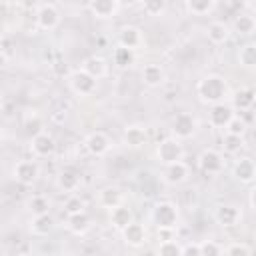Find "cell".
<instances>
[{"mask_svg": "<svg viewBox=\"0 0 256 256\" xmlns=\"http://www.w3.org/2000/svg\"><path fill=\"white\" fill-rule=\"evenodd\" d=\"M82 70L84 72H88L92 78H96V80H100V78H104L106 74H108V64H106V60L102 58V56H88L84 62H82Z\"/></svg>", "mask_w": 256, "mask_h": 256, "instance_id": "7402d4cb", "label": "cell"}, {"mask_svg": "<svg viewBox=\"0 0 256 256\" xmlns=\"http://www.w3.org/2000/svg\"><path fill=\"white\" fill-rule=\"evenodd\" d=\"M248 202H250V206L256 210V186L250 188V192H248Z\"/></svg>", "mask_w": 256, "mask_h": 256, "instance_id": "7bdbcfd3", "label": "cell"}, {"mask_svg": "<svg viewBox=\"0 0 256 256\" xmlns=\"http://www.w3.org/2000/svg\"><path fill=\"white\" fill-rule=\"evenodd\" d=\"M30 148L38 158H48L56 152V140L50 132H42L30 140Z\"/></svg>", "mask_w": 256, "mask_h": 256, "instance_id": "8fae6325", "label": "cell"}, {"mask_svg": "<svg viewBox=\"0 0 256 256\" xmlns=\"http://www.w3.org/2000/svg\"><path fill=\"white\" fill-rule=\"evenodd\" d=\"M226 256H252V250L242 242H234L226 248Z\"/></svg>", "mask_w": 256, "mask_h": 256, "instance_id": "ab89813d", "label": "cell"}, {"mask_svg": "<svg viewBox=\"0 0 256 256\" xmlns=\"http://www.w3.org/2000/svg\"><path fill=\"white\" fill-rule=\"evenodd\" d=\"M238 62L248 70L256 68V44H244L238 52Z\"/></svg>", "mask_w": 256, "mask_h": 256, "instance_id": "1f68e13d", "label": "cell"}, {"mask_svg": "<svg viewBox=\"0 0 256 256\" xmlns=\"http://www.w3.org/2000/svg\"><path fill=\"white\" fill-rule=\"evenodd\" d=\"M196 94H198V100L202 104L214 106V104H220V102L226 100V96L230 94V88H228V82H226L224 76H220V74H208V76H204L198 82Z\"/></svg>", "mask_w": 256, "mask_h": 256, "instance_id": "6da1fadb", "label": "cell"}, {"mask_svg": "<svg viewBox=\"0 0 256 256\" xmlns=\"http://www.w3.org/2000/svg\"><path fill=\"white\" fill-rule=\"evenodd\" d=\"M92 226V220L86 212H80V214H72V216H66V228L76 234V236H84Z\"/></svg>", "mask_w": 256, "mask_h": 256, "instance_id": "cb8c5ba5", "label": "cell"}, {"mask_svg": "<svg viewBox=\"0 0 256 256\" xmlns=\"http://www.w3.org/2000/svg\"><path fill=\"white\" fill-rule=\"evenodd\" d=\"M170 130H172V136H174V138H178V140H188V138H192V136L196 134V130H198V120H196V116H192L190 112H180V114L174 116Z\"/></svg>", "mask_w": 256, "mask_h": 256, "instance_id": "277c9868", "label": "cell"}, {"mask_svg": "<svg viewBox=\"0 0 256 256\" xmlns=\"http://www.w3.org/2000/svg\"><path fill=\"white\" fill-rule=\"evenodd\" d=\"M54 226H56V220L50 212L42 214V216H32V220H30V232L36 236H48L54 230Z\"/></svg>", "mask_w": 256, "mask_h": 256, "instance_id": "603a6c76", "label": "cell"}, {"mask_svg": "<svg viewBox=\"0 0 256 256\" xmlns=\"http://www.w3.org/2000/svg\"><path fill=\"white\" fill-rule=\"evenodd\" d=\"M122 200H124L122 190L116 188V186H106V188H102L98 192V204L102 208H106V210H114L116 206L122 204Z\"/></svg>", "mask_w": 256, "mask_h": 256, "instance_id": "44dd1931", "label": "cell"}, {"mask_svg": "<svg viewBox=\"0 0 256 256\" xmlns=\"http://www.w3.org/2000/svg\"><path fill=\"white\" fill-rule=\"evenodd\" d=\"M234 118V108L232 104H226V102H220V104H214L210 106V112H208V122L210 126L214 128H224L230 124V120Z\"/></svg>", "mask_w": 256, "mask_h": 256, "instance_id": "9c48e42d", "label": "cell"}, {"mask_svg": "<svg viewBox=\"0 0 256 256\" xmlns=\"http://www.w3.org/2000/svg\"><path fill=\"white\" fill-rule=\"evenodd\" d=\"M36 26L40 30H54L60 24V10L54 4H38L36 6Z\"/></svg>", "mask_w": 256, "mask_h": 256, "instance_id": "8992f818", "label": "cell"}, {"mask_svg": "<svg viewBox=\"0 0 256 256\" xmlns=\"http://www.w3.org/2000/svg\"><path fill=\"white\" fill-rule=\"evenodd\" d=\"M200 252H202V256H222V248H220V244L214 242V240H204V242H200Z\"/></svg>", "mask_w": 256, "mask_h": 256, "instance_id": "f35d334b", "label": "cell"}, {"mask_svg": "<svg viewBox=\"0 0 256 256\" xmlns=\"http://www.w3.org/2000/svg\"><path fill=\"white\" fill-rule=\"evenodd\" d=\"M146 238H148V232H146V228H144V224H140V222H132V224H128L124 230H122V240H124V244H128L130 248H140L144 242H146Z\"/></svg>", "mask_w": 256, "mask_h": 256, "instance_id": "9a60e30c", "label": "cell"}, {"mask_svg": "<svg viewBox=\"0 0 256 256\" xmlns=\"http://www.w3.org/2000/svg\"><path fill=\"white\" fill-rule=\"evenodd\" d=\"M182 256H202V252H200V244L190 242V244L182 246Z\"/></svg>", "mask_w": 256, "mask_h": 256, "instance_id": "60d3db41", "label": "cell"}, {"mask_svg": "<svg viewBox=\"0 0 256 256\" xmlns=\"http://www.w3.org/2000/svg\"><path fill=\"white\" fill-rule=\"evenodd\" d=\"M28 210L32 216H42V214H48L50 212V200L42 194H34L30 200H28Z\"/></svg>", "mask_w": 256, "mask_h": 256, "instance_id": "4dcf8cb0", "label": "cell"}, {"mask_svg": "<svg viewBox=\"0 0 256 256\" xmlns=\"http://www.w3.org/2000/svg\"><path fill=\"white\" fill-rule=\"evenodd\" d=\"M232 26H234V32H238L240 36H250L256 30V18L250 14H236Z\"/></svg>", "mask_w": 256, "mask_h": 256, "instance_id": "83f0119b", "label": "cell"}, {"mask_svg": "<svg viewBox=\"0 0 256 256\" xmlns=\"http://www.w3.org/2000/svg\"><path fill=\"white\" fill-rule=\"evenodd\" d=\"M184 6L194 16H208L216 8V2L214 0H186Z\"/></svg>", "mask_w": 256, "mask_h": 256, "instance_id": "f1b7e54d", "label": "cell"}, {"mask_svg": "<svg viewBox=\"0 0 256 256\" xmlns=\"http://www.w3.org/2000/svg\"><path fill=\"white\" fill-rule=\"evenodd\" d=\"M24 130H26L28 134H32V138L38 136V134L44 132V120H42L36 112H32V116H26V118H24Z\"/></svg>", "mask_w": 256, "mask_h": 256, "instance_id": "836d02e7", "label": "cell"}, {"mask_svg": "<svg viewBox=\"0 0 256 256\" xmlns=\"http://www.w3.org/2000/svg\"><path fill=\"white\" fill-rule=\"evenodd\" d=\"M240 208H236L234 204H220L214 208V220L222 226V228H232L240 222Z\"/></svg>", "mask_w": 256, "mask_h": 256, "instance_id": "7c38bea8", "label": "cell"}, {"mask_svg": "<svg viewBox=\"0 0 256 256\" xmlns=\"http://www.w3.org/2000/svg\"><path fill=\"white\" fill-rule=\"evenodd\" d=\"M112 60H114V64H116L118 68H128V66H132V64L136 62V52L130 50V48L118 46V48L114 50V54H112Z\"/></svg>", "mask_w": 256, "mask_h": 256, "instance_id": "f546056e", "label": "cell"}, {"mask_svg": "<svg viewBox=\"0 0 256 256\" xmlns=\"http://www.w3.org/2000/svg\"><path fill=\"white\" fill-rule=\"evenodd\" d=\"M86 208V202L78 196V194H72V196H68L66 198V202H64V212H66V216H72V214H80V212H86L84 210Z\"/></svg>", "mask_w": 256, "mask_h": 256, "instance_id": "e575fe53", "label": "cell"}, {"mask_svg": "<svg viewBox=\"0 0 256 256\" xmlns=\"http://www.w3.org/2000/svg\"><path fill=\"white\" fill-rule=\"evenodd\" d=\"M12 174H14L16 182H20L22 186H32L40 176V166L34 160H20V162H16Z\"/></svg>", "mask_w": 256, "mask_h": 256, "instance_id": "ba28073f", "label": "cell"}, {"mask_svg": "<svg viewBox=\"0 0 256 256\" xmlns=\"http://www.w3.org/2000/svg\"><path fill=\"white\" fill-rule=\"evenodd\" d=\"M88 10L92 12V16H96L100 20H110L118 14L120 2L118 0H92V2H88Z\"/></svg>", "mask_w": 256, "mask_h": 256, "instance_id": "4fadbf2b", "label": "cell"}, {"mask_svg": "<svg viewBox=\"0 0 256 256\" xmlns=\"http://www.w3.org/2000/svg\"><path fill=\"white\" fill-rule=\"evenodd\" d=\"M84 146H86V150H88L92 156H104V154L110 150L112 142H110L108 134H104V132H98V130H96V132H90V134L86 136Z\"/></svg>", "mask_w": 256, "mask_h": 256, "instance_id": "5bb4252c", "label": "cell"}, {"mask_svg": "<svg viewBox=\"0 0 256 256\" xmlns=\"http://www.w3.org/2000/svg\"><path fill=\"white\" fill-rule=\"evenodd\" d=\"M96 84H98V80L92 78V76H90L88 72H84L82 68L68 74V86H70V90H72L74 94H78V96H90V94H94Z\"/></svg>", "mask_w": 256, "mask_h": 256, "instance_id": "5b68a950", "label": "cell"}, {"mask_svg": "<svg viewBox=\"0 0 256 256\" xmlns=\"http://www.w3.org/2000/svg\"><path fill=\"white\" fill-rule=\"evenodd\" d=\"M254 104H256V90L250 88V86L238 88V90L232 94V108H234V110L246 112V110H250Z\"/></svg>", "mask_w": 256, "mask_h": 256, "instance_id": "e0dca14e", "label": "cell"}, {"mask_svg": "<svg viewBox=\"0 0 256 256\" xmlns=\"http://www.w3.org/2000/svg\"><path fill=\"white\" fill-rule=\"evenodd\" d=\"M142 10H144L148 16H160V14H164V10H166V2H164V0H150V2H144V4H142Z\"/></svg>", "mask_w": 256, "mask_h": 256, "instance_id": "8d00e7d4", "label": "cell"}, {"mask_svg": "<svg viewBox=\"0 0 256 256\" xmlns=\"http://www.w3.org/2000/svg\"><path fill=\"white\" fill-rule=\"evenodd\" d=\"M190 176V168L184 164V162H174V164H168L164 166L162 170V180L170 186H180L188 180Z\"/></svg>", "mask_w": 256, "mask_h": 256, "instance_id": "30bf717a", "label": "cell"}, {"mask_svg": "<svg viewBox=\"0 0 256 256\" xmlns=\"http://www.w3.org/2000/svg\"><path fill=\"white\" fill-rule=\"evenodd\" d=\"M142 82L148 88H158L166 82V72L160 64H146L142 70Z\"/></svg>", "mask_w": 256, "mask_h": 256, "instance_id": "d6986e66", "label": "cell"}, {"mask_svg": "<svg viewBox=\"0 0 256 256\" xmlns=\"http://www.w3.org/2000/svg\"><path fill=\"white\" fill-rule=\"evenodd\" d=\"M244 136H234V134H224L222 138V148L226 154H238L244 148Z\"/></svg>", "mask_w": 256, "mask_h": 256, "instance_id": "d6a6232c", "label": "cell"}, {"mask_svg": "<svg viewBox=\"0 0 256 256\" xmlns=\"http://www.w3.org/2000/svg\"><path fill=\"white\" fill-rule=\"evenodd\" d=\"M148 140V132L146 128L142 126H128L124 132H122V142L128 146V148H142Z\"/></svg>", "mask_w": 256, "mask_h": 256, "instance_id": "ffe728a7", "label": "cell"}, {"mask_svg": "<svg viewBox=\"0 0 256 256\" xmlns=\"http://www.w3.org/2000/svg\"><path fill=\"white\" fill-rule=\"evenodd\" d=\"M198 168L204 172V174H220L222 168H224V156L218 152V150H212V148H206L200 152L198 156Z\"/></svg>", "mask_w": 256, "mask_h": 256, "instance_id": "52a82bcc", "label": "cell"}, {"mask_svg": "<svg viewBox=\"0 0 256 256\" xmlns=\"http://www.w3.org/2000/svg\"><path fill=\"white\" fill-rule=\"evenodd\" d=\"M156 256H182V246L176 240L160 242L158 244V250H156Z\"/></svg>", "mask_w": 256, "mask_h": 256, "instance_id": "d590c367", "label": "cell"}, {"mask_svg": "<svg viewBox=\"0 0 256 256\" xmlns=\"http://www.w3.org/2000/svg\"><path fill=\"white\" fill-rule=\"evenodd\" d=\"M22 256H40V254H38V252H24Z\"/></svg>", "mask_w": 256, "mask_h": 256, "instance_id": "ee69618b", "label": "cell"}, {"mask_svg": "<svg viewBox=\"0 0 256 256\" xmlns=\"http://www.w3.org/2000/svg\"><path fill=\"white\" fill-rule=\"evenodd\" d=\"M232 174L242 184L254 182L256 180V164H254V160L252 158H240V160H236V164L232 168Z\"/></svg>", "mask_w": 256, "mask_h": 256, "instance_id": "2e32d148", "label": "cell"}, {"mask_svg": "<svg viewBox=\"0 0 256 256\" xmlns=\"http://www.w3.org/2000/svg\"><path fill=\"white\" fill-rule=\"evenodd\" d=\"M156 158H158L160 164H164V166L174 164V162H182V158H184L182 140H178V138H174V136L164 138V140L156 146Z\"/></svg>", "mask_w": 256, "mask_h": 256, "instance_id": "3957f363", "label": "cell"}, {"mask_svg": "<svg viewBox=\"0 0 256 256\" xmlns=\"http://www.w3.org/2000/svg\"><path fill=\"white\" fill-rule=\"evenodd\" d=\"M158 240H160V242L176 240V238H174V230H158Z\"/></svg>", "mask_w": 256, "mask_h": 256, "instance_id": "b9f144b4", "label": "cell"}, {"mask_svg": "<svg viewBox=\"0 0 256 256\" xmlns=\"http://www.w3.org/2000/svg\"><path fill=\"white\" fill-rule=\"evenodd\" d=\"M152 220L158 230H176L180 222L178 206L170 200H162L152 208Z\"/></svg>", "mask_w": 256, "mask_h": 256, "instance_id": "7a4b0ae2", "label": "cell"}, {"mask_svg": "<svg viewBox=\"0 0 256 256\" xmlns=\"http://www.w3.org/2000/svg\"><path fill=\"white\" fill-rule=\"evenodd\" d=\"M142 44V32L136 26H122L118 30V46L136 50Z\"/></svg>", "mask_w": 256, "mask_h": 256, "instance_id": "ac0fdd59", "label": "cell"}, {"mask_svg": "<svg viewBox=\"0 0 256 256\" xmlns=\"http://www.w3.org/2000/svg\"><path fill=\"white\" fill-rule=\"evenodd\" d=\"M206 36L212 44H224L228 38H230V28L228 24L216 20V22H210L208 28H206Z\"/></svg>", "mask_w": 256, "mask_h": 256, "instance_id": "4316f807", "label": "cell"}, {"mask_svg": "<svg viewBox=\"0 0 256 256\" xmlns=\"http://www.w3.org/2000/svg\"><path fill=\"white\" fill-rule=\"evenodd\" d=\"M56 184H58V188L64 190V192H76V190L80 188V174H78L76 170L66 168V170H62V172L58 174Z\"/></svg>", "mask_w": 256, "mask_h": 256, "instance_id": "484cf974", "label": "cell"}, {"mask_svg": "<svg viewBox=\"0 0 256 256\" xmlns=\"http://www.w3.org/2000/svg\"><path fill=\"white\" fill-rule=\"evenodd\" d=\"M134 222V214H132V210L128 208V206H124V204H120V206H116L114 210H110V224L116 228V230H124L128 224H132Z\"/></svg>", "mask_w": 256, "mask_h": 256, "instance_id": "d4e9b609", "label": "cell"}, {"mask_svg": "<svg viewBox=\"0 0 256 256\" xmlns=\"http://www.w3.org/2000/svg\"><path fill=\"white\" fill-rule=\"evenodd\" d=\"M246 132V122L240 116H234L230 120V124L226 126V134H234V136H244Z\"/></svg>", "mask_w": 256, "mask_h": 256, "instance_id": "74e56055", "label": "cell"}]
</instances>
